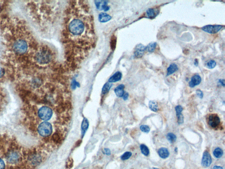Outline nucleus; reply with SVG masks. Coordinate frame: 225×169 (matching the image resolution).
<instances>
[{
  "mask_svg": "<svg viewBox=\"0 0 225 169\" xmlns=\"http://www.w3.org/2000/svg\"><path fill=\"white\" fill-rule=\"evenodd\" d=\"M121 77H122L121 73L120 72H117L110 78L109 80V82H114L119 81L121 79Z\"/></svg>",
  "mask_w": 225,
  "mask_h": 169,
  "instance_id": "dca6fc26",
  "label": "nucleus"
},
{
  "mask_svg": "<svg viewBox=\"0 0 225 169\" xmlns=\"http://www.w3.org/2000/svg\"><path fill=\"white\" fill-rule=\"evenodd\" d=\"M219 82L223 86H225V81H224V80H223V79H220L219 80Z\"/></svg>",
  "mask_w": 225,
  "mask_h": 169,
  "instance_id": "e433bc0d",
  "label": "nucleus"
},
{
  "mask_svg": "<svg viewBox=\"0 0 225 169\" xmlns=\"http://www.w3.org/2000/svg\"><path fill=\"white\" fill-rule=\"evenodd\" d=\"M77 86H79V84L78 83V82H76L75 80L73 81V83H72V87H73V89H75Z\"/></svg>",
  "mask_w": 225,
  "mask_h": 169,
  "instance_id": "f704fd0d",
  "label": "nucleus"
},
{
  "mask_svg": "<svg viewBox=\"0 0 225 169\" xmlns=\"http://www.w3.org/2000/svg\"><path fill=\"white\" fill-rule=\"evenodd\" d=\"M52 55L50 50L46 48L39 49L35 55V60L39 64L45 65L51 62Z\"/></svg>",
  "mask_w": 225,
  "mask_h": 169,
  "instance_id": "f03ea898",
  "label": "nucleus"
},
{
  "mask_svg": "<svg viewBox=\"0 0 225 169\" xmlns=\"http://www.w3.org/2000/svg\"><path fill=\"white\" fill-rule=\"evenodd\" d=\"M146 14L147 17L149 19H153L155 17V11L153 9H149L146 12Z\"/></svg>",
  "mask_w": 225,
  "mask_h": 169,
  "instance_id": "b1692460",
  "label": "nucleus"
},
{
  "mask_svg": "<svg viewBox=\"0 0 225 169\" xmlns=\"http://www.w3.org/2000/svg\"><path fill=\"white\" fill-rule=\"evenodd\" d=\"M124 86L123 84L117 86V87L114 89V92L116 94L118 97H122L124 94Z\"/></svg>",
  "mask_w": 225,
  "mask_h": 169,
  "instance_id": "ddd939ff",
  "label": "nucleus"
},
{
  "mask_svg": "<svg viewBox=\"0 0 225 169\" xmlns=\"http://www.w3.org/2000/svg\"><path fill=\"white\" fill-rule=\"evenodd\" d=\"M73 160L72 158H68L66 162V167L68 169H70L73 166Z\"/></svg>",
  "mask_w": 225,
  "mask_h": 169,
  "instance_id": "c85d7f7f",
  "label": "nucleus"
},
{
  "mask_svg": "<svg viewBox=\"0 0 225 169\" xmlns=\"http://www.w3.org/2000/svg\"><path fill=\"white\" fill-rule=\"evenodd\" d=\"M89 122L88 119L86 118H84L82 124V135L83 137L84 135L85 134V132L87 131V129L89 128Z\"/></svg>",
  "mask_w": 225,
  "mask_h": 169,
  "instance_id": "f3484780",
  "label": "nucleus"
},
{
  "mask_svg": "<svg viewBox=\"0 0 225 169\" xmlns=\"http://www.w3.org/2000/svg\"><path fill=\"white\" fill-rule=\"evenodd\" d=\"M7 163L10 165H18L21 163L23 157L21 153L16 149H12L8 151L6 156Z\"/></svg>",
  "mask_w": 225,
  "mask_h": 169,
  "instance_id": "7ed1b4c3",
  "label": "nucleus"
},
{
  "mask_svg": "<svg viewBox=\"0 0 225 169\" xmlns=\"http://www.w3.org/2000/svg\"><path fill=\"white\" fill-rule=\"evenodd\" d=\"M39 134L43 137H47L51 135L52 132V127L51 124L47 122L41 123L37 128Z\"/></svg>",
  "mask_w": 225,
  "mask_h": 169,
  "instance_id": "20e7f679",
  "label": "nucleus"
},
{
  "mask_svg": "<svg viewBox=\"0 0 225 169\" xmlns=\"http://www.w3.org/2000/svg\"><path fill=\"white\" fill-rule=\"evenodd\" d=\"M52 114V110L47 106L41 107L38 111V116L43 121H48L51 119Z\"/></svg>",
  "mask_w": 225,
  "mask_h": 169,
  "instance_id": "39448f33",
  "label": "nucleus"
},
{
  "mask_svg": "<svg viewBox=\"0 0 225 169\" xmlns=\"http://www.w3.org/2000/svg\"><path fill=\"white\" fill-rule=\"evenodd\" d=\"M216 65V62L214 60H211V61H209L207 64V68L209 69H212L215 67Z\"/></svg>",
  "mask_w": 225,
  "mask_h": 169,
  "instance_id": "bb28decb",
  "label": "nucleus"
},
{
  "mask_svg": "<svg viewBox=\"0 0 225 169\" xmlns=\"http://www.w3.org/2000/svg\"><path fill=\"white\" fill-rule=\"evenodd\" d=\"M178 70V67L176 64L173 63L171 64L167 69V76L172 75Z\"/></svg>",
  "mask_w": 225,
  "mask_h": 169,
  "instance_id": "2eb2a0df",
  "label": "nucleus"
},
{
  "mask_svg": "<svg viewBox=\"0 0 225 169\" xmlns=\"http://www.w3.org/2000/svg\"><path fill=\"white\" fill-rule=\"evenodd\" d=\"M177 117L178 119V123L179 124H181L183 123V121H184V118L183 116L182 113L180 114H176Z\"/></svg>",
  "mask_w": 225,
  "mask_h": 169,
  "instance_id": "c756f323",
  "label": "nucleus"
},
{
  "mask_svg": "<svg viewBox=\"0 0 225 169\" xmlns=\"http://www.w3.org/2000/svg\"><path fill=\"white\" fill-rule=\"evenodd\" d=\"M103 152L105 154L107 155H110L111 154V152L109 149L108 148H105L104 149V151Z\"/></svg>",
  "mask_w": 225,
  "mask_h": 169,
  "instance_id": "72a5a7b5",
  "label": "nucleus"
},
{
  "mask_svg": "<svg viewBox=\"0 0 225 169\" xmlns=\"http://www.w3.org/2000/svg\"><path fill=\"white\" fill-rule=\"evenodd\" d=\"M198 61H197V60L196 59L195 60V61H194V65L196 66H198Z\"/></svg>",
  "mask_w": 225,
  "mask_h": 169,
  "instance_id": "58836bf2",
  "label": "nucleus"
},
{
  "mask_svg": "<svg viewBox=\"0 0 225 169\" xmlns=\"http://www.w3.org/2000/svg\"><path fill=\"white\" fill-rule=\"evenodd\" d=\"M157 46V43L156 42H151L149 44V45L145 47L146 50L149 52H154V50L156 49Z\"/></svg>",
  "mask_w": 225,
  "mask_h": 169,
  "instance_id": "aec40b11",
  "label": "nucleus"
},
{
  "mask_svg": "<svg viewBox=\"0 0 225 169\" xmlns=\"http://www.w3.org/2000/svg\"><path fill=\"white\" fill-rule=\"evenodd\" d=\"M151 169H158V168H151Z\"/></svg>",
  "mask_w": 225,
  "mask_h": 169,
  "instance_id": "ea45409f",
  "label": "nucleus"
},
{
  "mask_svg": "<svg viewBox=\"0 0 225 169\" xmlns=\"http://www.w3.org/2000/svg\"><path fill=\"white\" fill-rule=\"evenodd\" d=\"M96 5L98 9H103L105 11H106L109 9V7L107 6V2L100 1H96Z\"/></svg>",
  "mask_w": 225,
  "mask_h": 169,
  "instance_id": "f8f14e48",
  "label": "nucleus"
},
{
  "mask_svg": "<svg viewBox=\"0 0 225 169\" xmlns=\"http://www.w3.org/2000/svg\"><path fill=\"white\" fill-rule=\"evenodd\" d=\"M167 138L170 142L171 143L175 142L176 140V136L173 133H168L167 135Z\"/></svg>",
  "mask_w": 225,
  "mask_h": 169,
  "instance_id": "393cba45",
  "label": "nucleus"
},
{
  "mask_svg": "<svg viewBox=\"0 0 225 169\" xmlns=\"http://www.w3.org/2000/svg\"><path fill=\"white\" fill-rule=\"evenodd\" d=\"M212 162L211 155L207 151H205L203 153L202 157L201 165L203 167H209Z\"/></svg>",
  "mask_w": 225,
  "mask_h": 169,
  "instance_id": "1a4fd4ad",
  "label": "nucleus"
},
{
  "mask_svg": "<svg viewBox=\"0 0 225 169\" xmlns=\"http://www.w3.org/2000/svg\"><path fill=\"white\" fill-rule=\"evenodd\" d=\"M146 50V48L143 45L139 44L137 45L135 50V55L137 58H140L143 55L144 52Z\"/></svg>",
  "mask_w": 225,
  "mask_h": 169,
  "instance_id": "9d476101",
  "label": "nucleus"
},
{
  "mask_svg": "<svg viewBox=\"0 0 225 169\" xmlns=\"http://www.w3.org/2000/svg\"><path fill=\"white\" fill-rule=\"evenodd\" d=\"M122 97L123 99H124V100H127V99H128V93H124Z\"/></svg>",
  "mask_w": 225,
  "mask_h": 169,
  "instance_id": "c9c22d12",
  "label": "nucleus"
},
{
  "mask_svg": "<svg viewBox=\"0 0 225 169\" xmlns=\"http://www.w3.org/2000/svg\"><path fill=\"white\" fill-rule=\"evenodd\" d=\"M201 82V78L199 75H195L192 77L191 81L189 82V86L191 88H193L195 86L198 85Z\"/></svg>",
  "mask_w": 225,
  "mask_h": 169,
  "instance_id": "9b49d317",
  "label": "nucleus"
},
{
  "mask_svg": "<svg viewBox=\"0 0 225 169\" xmlns=\"http://www.w3.org/2000/svg\"><path fill=\"white\" fill-rule=\"evenodd\" d=\"M175 109L176 112V114H180L182 113L181 112L183 111V108L180 105H177L175 107Z\"/></svg>",
  "mask_w": 225,
  "mask_h": 169,
  "instance_id": "7c9ffc66",
  "label": "nucleus"
},
{
  "mask_svg": "<svg viewBox=\"0 0 225 169\" xmlns=\"http://www.w3.org/2000/svg\"><path fill=\"white\" fill-rule=\"evenodd\" d=\"M99 19L101 22H106L111 20V17L106 13H101L99 14Z\"/></svg>",
  "mask_w": 225,
  "mask_h": 169,
  "instance_id": "a211bd4d",
  "label": "nucleus"
},
{
  "mask_svg": "<svg viewBox=\"0 0 225 169\" xmlns=\"http://www.w3.org/2000/svg\"><path fill=\"white\" fill-rule=\"evenodd\" d=\"M111 84L110 82H107L105 84L104 86H103V89H102V94L103 95L106 94L107 93H108L109 91L110 90V88L111 87Z\"/></svg>",
  "mask_w": 225,
  "mask_h": 169,
  "instance_id": "4be33fe9",
  "label": "nucleus"
},
{
  "mask_svg": "<svg viewBox=\"0 0 225 169\" xmlns=\"http://www.w3.org/2000/svg\"><path fill=\"white\" fill-rule=\"evenodd\" d=\"M196 94H197V96L200 99H202L203 97V93L200 89L197 90L196 91Z\"/></svg>",
  "mask_w": 225,
  "mask_h": 169,
  "instance_id": "473e14b6",
  "label": "nucleus"
},
{
  "mask_svg": "<svg viewBox=\"0 0 225 169\" xmlns=\"http://www.w3.org/2000/svg\"><path fill=\"white\" fill-rule=\"evenodd\" d=\"M27 44L24 40L19 39L15 41L13 45V49L15 52L18 54H22L27 51Z\"/></svg>",
  "mask_w": 225,
  "mask_h": 169,
  "instance_id": "423d86ee",
  "label": "nucleus"
},
{
  "mask_svg": "<svg viewBox=\"0 0 225 169\" xmlns=\"http://www.w3.org/2000/svg\"><path fill=\"white\" fill-rule=\"evenodd\" d=\"M149 107L151 110L154 112H157L158 110V103L154 100H151L149 102Z\"/></svg>",
  "mask_w": 225,
  "mask_h": 169,
  "instance_id": "6ab92c4d",
  "label": "nucleus"
},
{
  "mask_svg": "<svg viewBox=\"0 0 225 169\" xmlns=\"http://www.w3.org/2000/svg\"><path fill=\"white\" fill-rule=\"evenodd\" d=\"M73 14H71L68 22L67 27L69 37L75 43H83L84 41L86 44V41L92 37L89 35L93 34L91 32H93L92 31L90 15L85 11H75Z\"/></svg>",
  "mask_w": 225,
  "mask_h": 169,
  "instance_id": "f257e3e1",
  "label": "nucleus"
},
{
  "mask_svg": "<svg viewBox=\"0 0 225 169\" xmlns=\"http://www.w3.org/2000/svg\"><path fill=\"white\" fill-rule=\"evenodd\" d=\"M140 148L142 153L144 155H145V156H148L149 155V149L147 146L145 145V144H141Z\"/></svg>",
  "mask_w": 225,
  "mask_h": 169,
  "instance_id": "5701e85b",
  "label": "nucleus"
},
{
  "mask_svg": "<svg viewBox=\"0 0 225 169\" xmlns=\"http://www.w3.org/2000/svg\"><path fill=\"white\" fill-rule=\"evenodd\" d=\"M158 153L161 158H166L169 155V152L166 148H161L158 151Z\"/></svg>",
  "mask_w": 225,
  "mask_h": 169,
  "instance_id": "4468645a",
  "label": "nucleus"
},
{
  "mask_svg": "<svg viewBox=\"0 0 225 169\" xmlns=\"http://www.w3.org/2000/svg\"><path fill=\"white\" fill-rule=\"evenodd\" d=\"M211 169H223L222 167L219 166H217V165H215L214 167H213Z\"/></svg>",
  "mask_w": 225,
  "mask_h": 169,
  "instance_id": "4c0bfd02",
  "label": "nucleus"
},
{
  "mask_svg": "<svg viewBox=\"0 0 225 169\" xmlns=\"http://www.w3.org/2000/svg\"><path fill=\"white\" fill-rule=\"evenodd\" d=\"M223 154L222 150L220 148H216L213 152L214 155L217 158H219L221 157L223 155Z\"/></svg>",
  "mask_w": 225,
  "mask_h": 169,
  "instance_id": "412c9836",
  "label": "nucleus"
},
{
  "mask_svg": "<svg viewBox=\"0 0 225 169\" xmlns=\"http://www.w3.org/2000/svg\"><path fill=\"white\" fill-rule=\"evenodd\" d=\"M223 26L219 25H206L202 27V30L210 34H215L218 32Z\"/></svg>",
  "mask_w": 225,
  "mask_h": 169,
  "instance_id": "0eeeda50",
  "label": "nucleus"
},
{
  "mask_svg": "<svg viewBox=\"0 0 225 169\" xmlns=\"http://www.w3.org/2000/svg\"><path fill=\"white\" fill-rule=\"evenodd\" d=\"M131 155H132L131 152L129 151H127L122 155V156H121V159L123 160H127L130 158Z\"/></svg>",
  "mask_w": 225,
  "mask_h": 169,
  "instance_id": "a878e982",
  "label": "nucleus"
},
{
  "mask_svg": "<svg viewBox=\"0 0 225 169\" xmlns=\"http://www.w3.org/2000/svg\"><path fill=\"white\" fill-rule=\"evenodd\" d=\"M140 129L141 130L142 132L146 133H148L150 131V128L149 126L146 125H142L140 127Z\"/></svg>",
  "mask_w": 225,
  "mask_h": 169,
  "instance_id": "cd10ccee",
  "label": "nucleus"
},
{
  "mask_svg": "<svg viewBox=\"0 0 225 169\" xmlns=\"http://www.w3.org/2000/svg\"><path fill=\"white\" fill-rule=\"evenodd\" d=\"M0 169H6V164L3 159L0 158Z\"/></svg>",
  "mask_w": 225,
  "mask_h": 169,
  "instance_id": "2f4dec72",
  "label": "nucleus"
},
{
  "mask_svg": "<svg viewBox=\"0 0 225 169\" xmlns=\"http://www.w3.org/2000/svg\"><path fill=\"white\" fill-rule=\"evenodd\" d=\"M220 123V119L216 114H211L209 115L208 123L210 126L212 128H216L218 127Z\"/></svg>",
  "mask_w": 225,
  "mask_h": 169,
  "instance_id": "6e6552de",
  "label": "nucleus"
}]
</instances>
